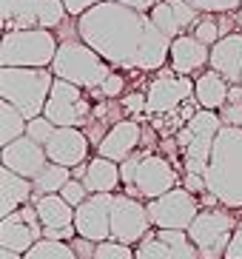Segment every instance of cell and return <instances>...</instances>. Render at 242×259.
Listing matches in <instances>:
<instances>
[{"instance_id":"obj_1","label":"cell","mask_w":242,"mask_h":259,"mask_svg":"<svg viewBox=\"0 0 242 259\" xmlns=\"http://www.w3.org/2000/svg\"><path fill=\"white\" fill-rule=\"evenodd\" d=\"M80 40L120 71H159L168 66L171 37L154 26L148 12L103 0L77 17Z\"/></svg>"},{"instance_id":"obj_2","label":"cell","mask_w":242,"mask_h":259,"mask_svg":"<svg viewBox=\"0 0 242 259\" xmlns=\"http://www.w3.org/2000/svg\"><path fill=\"white\" fill-rule=\"evenodd\" d=\"M208 191L225 208H242V128L222 125L211 151V162L205 171Z\"/></svg>"},{"instance_id":"obj_3","label":"cell","mask_w":242,"mask_h":259,"mask_svg":"<svg viewBox=\"0 0 242 259\" xmlns=\"http://www.w3.org/2000/svg\"><path fill=\"white\" fill-rule=\"evenodd\" d=\"M123 174V191L131 197L143 199H157L163 194H168L171 188H177L180 183V171L166 154H157L154 148H140L120 162Z\"/></svg>"},{"instance_id":"obj_4","label":"cell","mask_w":242,"mask_h":259,"mask_svg":"<svg viewBox=\"0 0 242 259\" xmlns=\"http://www.w3.org/2000/svg\"><path fill=\"white\" fill-rule=\"evenodd\" d=\"M52 85V69H23V66H3L0 69V97L12 103L15 108H20L26 120H34L46 111Z\"/></svg>"},{"instance_id":"obj_5","label":"cell","mask_w":242,"mask_h":259,"mask_svg":"<svg viewBox=\"0 0 242 259\" xmlns=\"http://www.w3.org/2000/svg\"><path fill=\"white\" fill-rule=\"evenodd\" d=\"M52 71L60 80H68V83L80 85L86 92H94V89H100L106 83V77L114 71V66L106 57H100L86 40H80V34H74L68 40H60Z\"/></svg>"},{"instance_id":"obj_6","label":"cell","mask_w":242,"mask_h":259,"mask_svg":"<svg viewBox=\"0 0 242 259\" xmlns=\"http://www.w3.org/2000/svg\"><path fill=\"white\" fill-rule=\"evenodd\" d=\"M60 40L54 29H15L3 31L0 43V66H23V69H52Z\"/></svg>"},{"instance_id":"obj_7","label":"cell","mask_w":242,"mask_h":259,"mask_svg":"<svg viewBox=\"0 0 242 259\" xmlns=\"http://www.w3.org/2000/svg\"><path fill=\"white\" fill-rule=\"evenodd\" d=\"M220 128H222L220 111L199 108L197 114L174 134L177 145H180V162L185 168V174H203L205 177Z\"/></svg>"},{"instance_id":"obj_8","label":"cell","mask_w":242,"mask_h":259,"mask_svg":"<svg viewBox=\"0 0 242 259\" xmlns=\"http://www.w3.org/2000/svg\"><path fill=\"white\" fill-rule=\"evenodd\" d=\"M236 217L231 208L217 205V208H203L197 220L191 222L188 236L197 245L199 259H225V251L236 231Z\"/></svg>"},{"instance_id":"obj_9","label":"cell","mask_w":242,"mask_h":259,"mask_svg":"<svg viewBox=\"0 0 242 259\" xmlns=\"http://www.w3.org/2000/svg\"><path fill=\"white\" fill-rule=\"evenodd\" d=\"M63 0H0L3 31L15 29H57L66 23Z\"/></svg>"},{"instance_id":"obj_10","label":"cell","mask_w":242,"mask_h":259,"mask_svg":"<svg viewBox=\"0 0 242 259\" xmlns=\"http://www.w3.org/2000/svg\"><path fill=\"white\" fill-rule=\"evenodd\" d=\"M194 100V80L177 74L171 66L154 71L145 89V117H166Z\"/></svg>"},{"instance_id":"obj_11","label":"cell","mask_w":242,"mask_h":259,"mask_svg":"<svg viewBox=\"0 0 242 259\" xmlns=\"http://www.w3.org/2000/svg\"><path fill=\"white\" fill-rule=\"evenodd\" d=\"M148 217H151L154 228H171V231H188L191 222L197 220V213L203 211L197 194H191L185 185H177L168 194L157 199H148Z\"/></svg>"},{"instance_id":"obj_12","label":"cell","mask_w":242,"mask_h":259,"mask_svg":"<svg viewBox=\"0 0 242 259\" xmlns=\"http://www.w3.org/2000/svg\"><path fill=\"white\" fill-rule=\"evenodd\" d=\"M91 111H94V103L86 97V89L68 83L54 77L52 94H49V103H46L43 114L54 122V125H74V128H83L89 122Z\"/></svg>"},{"instance_id":"obj_13","label":"cell","mask_w":242,"mask_h":259,"mask_svg":"<svg viewBox=\"0 0 242 259\" xmlns=\"http://www.w3.org/2000/svg\"><path fill=\"white\" fill-rule=\"evenodd\" d=\"M151 228L154 225L151 217H148V205L143 199L131 197L126 191H117L111 202V239L137 245Z\"/></svg>"},{"instance_id":"obj_14","label":"cell","mask_w":242,"mask_h":259,"mask_svg":"<svg viewBox=\"0 0 242 259\" xmlns=\"http://www.w3.org/2000/svg\"><path fill=\"white\" fill-rule=\"evenodd\" d=\"M137 259H199L197 245L191 242L188 231L151 228L134 245Z\"/></svg>"},{"instance_id":"obj_15","label":"cell","mask_w":242,"mask_h":259,"mask_svg":"<svg viewBox=\"0 0 242 259\" xmlns=\"http://www.w3.org/2000/svg\"><path fill=\"white\" fill-rule=\"evenodd\" d=\"M43 239V222L37 217V208L34 202L17 208L15 213H6L0 220V248H9V251L26 253L29 248Z\"/></svg>"},{"instance_id":"obj_16","label":"cell","mask_w":242,"mask_h":259,"mask_svg":"<svg viewBox=\"0 0 242 259\" xmlns=\"http://www.w3.org/2000/svg\"><path fill=\"white\" fill-rule=\"evenodd\" d=\"M111 202L114 194H91L83 205L74 208V228L80 236L103 242L111 239Z\"/></svg>"},{"instance_id":"obj_17","label":"cell","mask_w":242,"mask_h":259,"mask_svg":"<svg viewBox=\"0 0 242 259\" xmlns=\"http://www.w3.org/2000/svg\"><path fill=\"white\" fill-rule=\"evenodd\" d=\"M143 137H145V122L134 120V117H126V120L114 122L111 128H108V134L100 140V145L94 151H97L100 157L123 162V160H129L134 151H140Z\"/></svg>"},{"instance_id":"obj_18","label":"cell","mask_w":242,"mask_h":259,"mask_svg":"<svg viewBox=\"0 0 242 259\" xmlns=\"http://www.w3.org/2000/svg\"><path fill=\"white\" fill-rule=\"evenodd\" d=\"M91 151V140L86 137L83 128H74V125H57L52 134V140L46 143V154L52 162H60L66 168H74L80 162H89Z\"/></svg>"},{"instance_id":"obj_19","label":"cell","mask_w":242,"mask_h":259,"mask_svg":"<svg viewBox=\"0 0 242 259\" xmlns=\"http://www.w3.org/2000/svg\"><path fill=\"white\" fill-rule=\"evenodd\" d=\"M211 63V46L194 37L191 31L180 34L171 40V54H168V66L182 77H197L199 71L208 69Z\"/></svg>"},{"instance_id":"obj_20","label":"cell","mask_w":242,"mask_h":259,"mask_svg":"<svg viewBox=\"0 0 242 259\" xmlns=\"http://www.w3.org/2000/svg\"><path fill=\"white\" fill-rule=\"evenodd\" d=\"M199 15H203V12H199L194 3H188V0H159L157 6L148 12L154 26L171 40L185 34V31H191V26L199 20Z\"/></svg>"},{"instance_id":"obj_21","label":"cell","mask_w":242,"mask_h":259,"mask_svg":"<svg viewBox=\"0 0 242 259\" xmlns=\"http://www.w3.org/2000/svg\"><path fill=\"white\" fill-rule=\"evenodd\" d=\"M46 165H49L46 145L34 143V140L26 137V134H23L20 140H15V143L3 145V168H12L15 174L34 180Z\"/></svg>"},{"instance_id":"obj_22","label":"cell","mask_w":242,"mask_h":259,"mask_svg":"<svg viewBox=\"0 0 242 259\" xmlns=\"http://www.w3.org/2000/svg\"><path fill=\"white\" fill-rule=\"evenodd\" d=\"M214 71H220L228 83H239L242 80V31H231L220 37L211 46V63Z\"/></svg>"},{"instance_id":"obj_23","label":"cell","mask_w":242,"mask_h":259,"mask_svg":"<svg viewBox=\"0 0 242 259\" xmlns=\"http://www.w3.org/2000/svg\"><path fill=\"white\" fill-rule=\"evenodd\" d=\"M31 199H34V183L29 177L15 174L12 168H3L0 171V217L15 213L17 208L29 205Z\"/></svg>"},{"instance_id":"obj_24","label":"cell","mask_w":242,"mask_h":259,"mask_svg":"<svg viewBox=\"0 0 242 259\" xmlns=\"http://www.w3.org/2000/svg\"><path fill=\"white\" fill-rule=\"evenodd\" d=\"M86 177L83 183L91 194H117L123 188V174H120V162L108 160V157H100L94 154L89 162H86Z\"/></svg>"},{"instance_id":"obj_25","label":"cell","mask_w":242,"mask_h":259,"mask_svg":"<svg viewBox=\"0 0 242 259\" xmlns=\"http://www.w3.org/2000/svg\"><path fill=\"white\" fill-rule=\"evenodd\" d=\"M228 89H231V83H228L220 71H214L211 66L194 77V97H197L199 108H208V111H220L225 106Z\"/></svg>"},{"instance_id":"obj_26","label":"cell","mask_w":242,"mask_h":259,"mask_svg":"<svg viewBox=\"0 0 242 259\" xmlns=\"http://www.w3.org/2000/svg\"><path fill=\"white\" fill-rule=\"evenodd\" d=\"M37 208V217L43 222V231L49 228H68L74 225V205H68L60 194H43L31 199Z\"/></svg>"},{"instance_id":"obj_27","label":"cell","mask_w":242,"mask_h":259,"mask_svg":"<svg viewBox=\"0 0 242 259\" xmlns=\"http://www.w3.org/2000/svg\"><path fill=\"white\" fill-rule=\"evenodd\" d=\"M68 180H71V168L49 160V165L31 180V183H34V197H43V194H60L63 185H66Z\"/></svg>"},{"instance_id":"obj_28","label":"cell","mask_w":242,"mask_h":259,"mask_svg":"<svg viewBox=\"0 0 242 259\" xmlns=\"http://www.w3.org/2000/svg\"><path fill=\"white\" fill-rule=\"evenodd\" d=\"M26 125H29V120H26V114H23L20 108H15L12 103H0V143L9 145L15 143V140H20L23 134H26Z\"/></svg>"},{"instance_id":"obj_29","label":"cell","mask_w":242,"mask_h":259,"mask_svg":"<svg viewBox=\"0 0 242 259\" xmlns=\"http://www.w3.org/2000/svg\"><path fill=\"white\" fill-rule=\"evenodd\" d=\"M23 259H77L71 242H57V239H40L34 248L23 253Z\"/></svg>"},{"instance_id":"obj_30","label":"cell","mask_w":242,"mask_h":259,"mask_svg":"<svg viewBox=\"0 0 242 259\" xmlns=\"http://www.w3.org/2000/svg\"><path fill=\"white\" fill-rule=\"evenodd\" d=\"M191 34H194V37H199L203 43H208V46H214L220 37H225V34H222L220 15H208V12H203V15H199V20L191 26Z\"/></svg>"},{"instance_id":"obj_31","label":"cell","mask_w":242,"mask_h":259,"mask_svg":"<svg viewBox=\"0 0 242 259\" xmlns=\"http://www.w3.org/2000/svg\"><path fill=\"white\" fill-rule=\"evenodd\" d=\"M94 259H137V253L134 245L117 242V239H103V242H97Z\"/></svg>"},{"instance_id":"obj_32","label":"cell","mask_w":242,"mask_h":259,"mask_svg":"<svg viewBox=\"0 0 242 259\" xmlns=\"http://www.w3.org/2000/svg\"><path fill=\"white\" fill-rule=\"evenodd\" d=\"M54 128H57V125H54L46 114H40V117H34V120H29V125H26V137H31L34 143H40V145H46L49 140H52Z\"/></svg>"},{"instance_id":"obj_33","label":"cell","mask_w":242,"mask_h":259,"mask_svg":"<svg viewBox=\"0 0 242 259\" xmlns=\"http://www.w3.org/2000/svg\"><path fill=\"white\" fill-rule=\"evenodd\" d=\"M60 197L66 199L68 205H74V208H77V205H83L86 199L91 197V191L86 188V183H83V180H74V177H71V180H68V183L63 185Z\"/></svg>"},{"instance_id":"obj_34","label":"cell","mask_w":242,"mask_h":259,"mask_svg":"<svg viewBox=\"0 0 242 259\" xmlns=\"http://www.w3.org/2000/svg\"><path fill=\"white\" fill-rule=\"evenodd\" d=\"M199 12H208V15H225V12H239L242 0H188Z\"/></svg>"},{"instance_id":"obj_35","label":"cell","mask_w":242,"mask_h":259,"mask_svg":"<svg viewBox=\"0 0 242 259\" xmlns=\"http://www.w3.org/2000/svg\"><path fill=\"white\" fill-rule=\"evenodd\" d=\"M123 89H126V77L120 74V69H114L111 74L106 77V83L100 85V94L106 100H117L123 94Z\"/></svg>"},{"instance_id":"obj_36","label":"cell","mask_w":242,"mask_h":259,"mask_svg":"<svg viewBox=\"0 0 242 259\" xmlns=\"http://www.w3.org/2000/svg\"><path fill=\"white\" fill-rule=\"evenodd\" d=\"M220 117H222V125H236V128H242V103H225L220 108Z\"/></svg>"},{"instance_id":"obj_37","label":"cell","mask_w":242,"mask_h":259,"mask_svg":"<svg viewBox=\"0 0 242 259\" xmlns=\"http://www.w3.org/2000/svg\"><path fill=\"white\" fill-rule=\"evenodd\" d=\"M71 248H74L77 259H94V251H97V242L94 239H86V236L77 234L74 239H71Z\"/></svg>"},{"instance_id":"obj_38","label":"cell","mask_w":242,"mask_h":259,"mask_svg":"<svg viewBox=\"0 0 242 259\" xmlns=\"http://www.w3.org/2000/svg\"><path fill=\"white\" fill-rule=\"evenodd\" d=\"M97 3H103V0H63V6H66L68 17H80L86 15L89 9H94Z\"/></svg>"},{"instance_id":"obj_39","label":"cell","mask_w":242,"mask_h":259,"mask_svg":"<svg viewBox=\"0 0 242 259\" xmlns=\"http://www.w3.org/2000/svg\"><path fill=\"white\" fill-rule=\"evenodd\" d=\"M182 185H185L191 194H197V197L208 191V183H205L203 174H185V177H182Z\"/></svg>"},{"instance_id":"obj_40","label":"cell","mask_w":242,"mask_h":259,"mask_svg":"<svg viewBox=\"0 0 242 259\" xmlns=\"http://www.w3.org/2000/svg\"><path fill=\"white\" fill-rule=\"evenodd\" d=\"M225 259H242V222L236 225V231H234V239H231V245H228Z\"/></svg>"},{"instance_id":"obj_41","label":"cell","mask_w":242,"mask_h":259,"mask_svg":"<svg viewBox=\"0 0 242 259\" xmlns=\"http://www.w3.org/2000/svg\"><path fill=\"white\" fill-rule=\"evenodd\" d=\"M117 3H123V6H129V9H137V12H151L159 0H117Z\"/></svg>"},{"instance_id":"obj_42","label":"cell","mask_w":242,"mask_h":259,"mask_svg":"<svg viewBox=\"0 0 242 259\" xmlns=\"http://www.w3.org/2000/svg\"><path fill=\"white\" fill-rule=\"evenodd\" d=\"M228 103H242V83H231V89H228Z\"/></svg>"},{"instance_id":"obj_43","label":"cell","mask_w":242,"mask_h":259,"mask_svg":"<svg viewBox=\"0 0 242 259\" xmlns=\"http://www.w3.org/2000/svg\"><path fill=\"white\" fill-rule=\"evenodd\" d=\"M86 168H89L86 162H80V165H74V168H71V177H74V180H83V177H86Z\"/></svg>"},{"instance_id":"obj_44","label":"cell","mask_w":242,"mask_h":259,"mask_svg":"<svg viewBox=\"0 0 242 259\" xmlns=\"http://www.w3.org/2000/svg\"><path fill=\"white\" fill-rule=\"evenodd\" d=\"M0 259H23V253L9 251V248H0Z\"/></svg>"},{"instance_id":"obj_45","label":"cell","mask_w":242,"mask_h":259,"mask_svg":"<svg viewBox=\"0 0 242 259\" xmlns=\"http://www.w3.org/2000/svg\"><path fill=\"white\" fill-rule=\"evenodd\" d=\"M239 83H242V80H239Z\"/></svg>"}]
</instances>
